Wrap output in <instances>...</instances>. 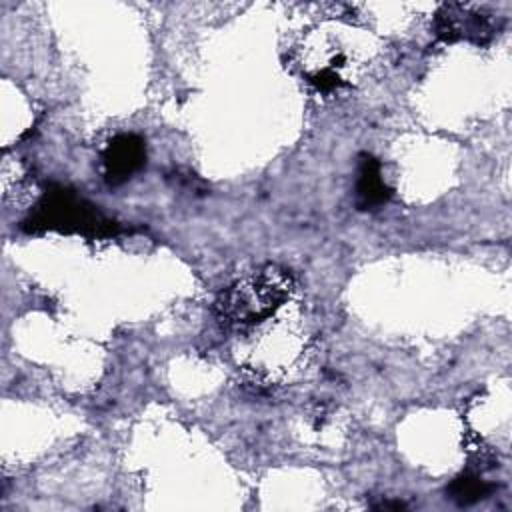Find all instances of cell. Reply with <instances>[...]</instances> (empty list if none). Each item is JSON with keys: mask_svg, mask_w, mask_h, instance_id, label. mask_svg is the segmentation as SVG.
I'll use <instances>...</instances> for the list:
<instances>
[{"mask_svg": "<svg viewBox=\"0 0 512 512\" xmlns=\"http://www.w3.org/2000/svg\"><path fill=\"white\" fill-rule=\"evenodd\" d=\"M356 194L360 208H376L388 198V188L380 176V164L372 156H362L360 160Z\"/></svg>", "mask_w": 512, "mask_h": 512, "instance_id": "obj_4", "label": "cell"}, {"mask_svg": "<svg viewBox=\"0 0 512 512\" xmlns=\"http://www.w3.org/2000/svg\"><path fill=\"white\" fill-rule=\"evenodd\" d=\"M292 276L276 266H266L236 282L216 302L218 322L226 330H246L270 320L292 298Z\"/></svg>", "mask_w": 512, "mask_h": 512, "instance_id": "obj_1", "label": "cell"}, {"mask_svg": "<svg viewBox=\"0 0 512 512\" xmlns=\"http://www.w3.org/2000/svg\"><path fill=\"white\" fill-rule=\"evenodd\" d=\"M26 224L30 230L52 228L64 232L104 234L110 230L112 222L70 190L56 188L54 192H48L44 196L36 212L26 220Z\"/></svg>", "mask_w": 512, "mask_h": 512, "instance_id": "obj_2", "label": "cell"}, {"mask_svg": "<svg viewBox=\"0 0 512 512\" xmlns=\"http://www.w3.org/2000/svg\"><path fill=\"white\" fill-rule=\"evenodd\" d=\"M488 484L476 476H464L458 478L452 486H450V494L454 500H458L460 504H470L478 498H482L484 494H488Z\"/></svg>", "mask_w": 512, "mask_h": 512, "instance_id": "obj_5", "label": "cell"}, {"mask_svg": "<svg viewBox=\"0 0 512 512\" xmlns=\"http://www.w3.org/2000/svg\"><path fill=\"white\" fill-rule=\"evenodd\" d=\"M146 160L144 142L134 134H120L108 142L102 162L104 174L110 184H120L128 180L136 170L142 168Z\"/></svg>", "mask_w": 512, "mask_h": 512, "instance_id": "obj_3", "label": "cell"}]
</instances>
